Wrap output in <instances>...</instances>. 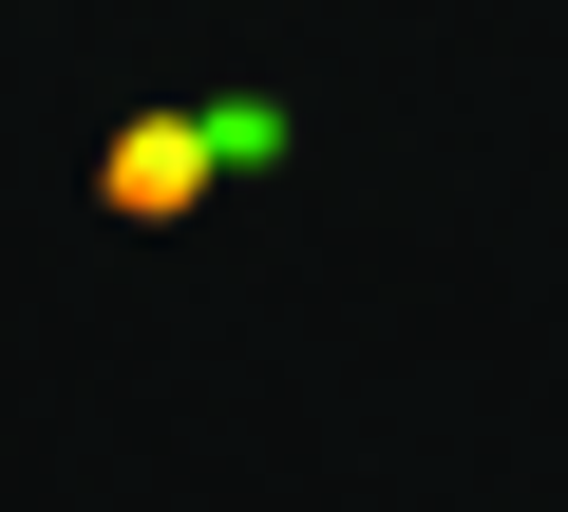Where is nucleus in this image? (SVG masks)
I'll use <instances>...</instances> for the list:
<instances>
[{"label": "nucleus", "mask_w": 568, "mask_h": 512, "mask_svg": "<svg viewBox=\"0 0 568 512\" xmlns=\"http://www.w3.org/2000/svg\"><path fill=\"white\" fill-rule=\"evenodd\" d=\"M190 171H209V152H190L171 114H152V133H114V209H190Z\"/></svg>", "instance_id": "f257e3e1"}]
</instances>
